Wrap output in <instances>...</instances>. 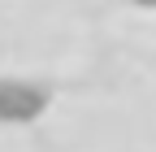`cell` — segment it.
<instances>
[{
  "label": "cell",
  "mask_w": 156,
  "mask_h": 152,
  "mask_svg": "<svg viewBox=\"0 0 156 152\" xmlns=\"http://www.w3.org/2000/svg\"><path fill=\"white\" fill-rule=\"evenodd\" d=\"M52 91L30 78H0V126H30L48 113Z\"/></svg>",
  "instance_id": "6da1fadb"
},
{
  "label": "cell",
  "mask_w": 156,
  "mask_h": 152,
  "mask_svg": "<svg viewBox=\"0 0 156 152\" xmlns=\"http://www.w3.org/2000/svg\"><path fill=\"white\" fill-rule=\"evenodd\" d=\"M134 5H139V9H156V0H134Z\"/></svg>",
  "instance_id": "7a4b0ae2"
}]
</instances>
